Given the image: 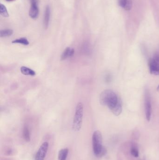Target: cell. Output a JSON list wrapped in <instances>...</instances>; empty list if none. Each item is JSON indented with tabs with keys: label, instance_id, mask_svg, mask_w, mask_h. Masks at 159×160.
Segmentation results:
<instances>
[{
	"label": "cell",
	"instance_id": "cell-1",
	"mask_svg": "<svg viewBox=\"0 0 159 160\" xmlns=\"http://www.w3.org/2000/svg\"><path fill=\"white\" fill-rule=\"evenodd\" d=\"M100 101L102 105L107 106L115 115L118 116L122 112L121 100L113 90L106 89L103 91L100 95Z\"/></svg>",
	"mask_w": 159,
	"mask_h": 160
},
{
	"label": "cell",
	"instance_id": "cell-2",
	"mask_svg": "<svg viewBox=\"0 0 159 160\" xmlns=\"http://www.w3.org/2000/svg\"><path fill=\"white\" fill-rule=\"evenodd\" d=\"M92 148L94 155L97 158H102L106 154V148L102 145V136L99 131L93 132L92 137Z\"/></svg>",
	"mask_w": 159,
	"mask_h": 160
},
{
	"label": "cell",
	"instance_id": "cell-3",
	"mask_svg": "<svg viewBox=\"0 0 159 160\" xmlns=\"http://www.w3.org/2000/svg\"><path fill=\"white\" fill-rule=\"evenodd\" d=\"M84 115V106L83 103L78 102L76 107L75 113L73 120L72 128L74 131H79L82 127Z\"/></svg>",
	"mask_w": 159,
	"mask_h": 160
},
{
	"label": "cell",
	"instance_id": "cell-4",
	"mask_svg": "<svg viewBox=\"0 0 159 160\" xmlns=\"http://www.w3.org/2000/svg\"><path fill=\"white\" fill-rule=\"evenodd\" d=\"M150 73L153 75H159V52H156L153 58L148 62Z\"/></svg>",
	"mask_w": 159,
	"mask_h": 160
},
{
	"label": "cell",
	"instance_id": "cell-5",
	"mask_svg": "<svg viewBox=\"0 0 159 160\" xmlns=\"http://www.w3.org/2000/svg\"><path fill=\"white\" fill-rule=\"evenodd\" d=\"M145 108L147 120L149 121L151 119L152 106L150 93L147 89H146L145 91Z\"/></svg>",
	"mask_w": 159,
	"mask_h": 160
},
{
	"label": "cell",
	"instance_id": "cell-6",
	"mask_svg": "<svg viewBox=\"0 0 159 160\" xmlns=\"http://www.w3.org/2000/svg\"><path fill=\"white\" fill-rule=\"evenodd\" d=\"M49 144L47 142L43 143L37 151L34 160H44L48 150Z\"/></svg>",
	"mask_w": 159,
	"mask_h": 160
},
{
	"label": "cell",
	"instance_id": "cell-7",
	"mask_svg": "<svg viewBox=\"0 0 159 160\" xmlns=\"http://www.w3.org/2000/svg\"><path fill=\"white\" fill-rule=\"evenodd\" d=\"M39 14L38 2L37 0H30V8L29 10V15L32 19H35Z\"/></svg>",
	"mask_w": 159,
	"mask_h": 160
},
{
	"label": "cell",
	"instance_id": "cell-8",
	"mask_svg": "<svg viewBox=\"0 0 159 160\" xmlns=\"http://www.w3.org/2000/svg\"><path fill=\"white\" fill-rule=\"evenodd\" d=\"M50 14L51 10L49 6L47 5L45 9L44 14V26L45 29H47L49 25L50 19Z\"/></svg>",
	"mask_w": 159,
	"mask_h": 160
},
{
	"label": "cell",
	"instance_id": "cell-9",
	"mask_svg": "<svg viewBox=\"0 0 159 160\" xmlns=\"http://www.w3.org/2000/svg\"><path fill=\"white\" fill-rule=\"evenodd\" d=\"M119 6L126 10H130L132 8V0H118Z\"/></svg>",
	"mask_w": 159,
	"mask_h": 160
},
{
	"label": "cell",
	"instance_id": "cell-10",
	"mask_svg": "<svg viewBox=\"0 0 159 160\" xmlns=\"http://www.w3.org/2000/svg\"><path fill=\"white\" fill-rule=\"evenodd\" d=\"M74 52L75 51L73 49L67 47L62 53L61 56V60L64 61L67 58L72 57L74 54Z\"/></svg>",
	"mask_w": 159,
	"mask_h": 160
},
{
	"label": "cell",
	"instance_id": "cell-11",
	"mask_svg": "<svg viewBox=\"0 0 159 160\" xmlns=\"http://www.w3.org/2000/svg\"><path fill=\"white\" fill-rule=\"evenodd\" d=\"M21 74L25 76H32V77H34L35 76V71H34L32 69L26 67L25 66H22L21 68Z\"/></svg>",
	"mask_w": 159,
	"mask_h": 160
},
{
	"label": "cell",
	"instance_id": "cell-12",
	"mask_svg": "<svg viewBox=\"0 0 159 160\" xmlns=\"http://www.w3.org/2000/svg\"><path fill=\"white\" fill-rule=\"evenodd\" d=\"M69 153V149L67 148L61 149L58 154V160H66Z\"/></svg>",
	"mask_w": 159,
	"mask_h": 160
},
{
	"label": "cell",
	"instance_id": "cell-13",
	"mask_svg": "<svg viewBox=\"0 0 159 160\" xmlns=\"http://www.w3.org/2000/svg\"><path fill=\"white\" fill-rule=\"evenodd\" d=\"M13 44H20L21 45H24V46H28L29 45V41L27 38H20L15 39L12 41Z\"/></svg>",
	"mask_w": 159,
	"mask_h": 160
},
{
	"label": "cell",
	"instance_id": "cell-14",
	"mask_svg": "<svg viewBox=\"0 0 159 160\" xmlns=\"http://www.w3.org/2000/svg\"><path fill=\"white\" fill-rule=\"evenodd\" d=\"M23 137L26 142H29L30 141V131L29 128L27 126H25L23 128Z\"/></svg>",
	"mask_w": 159,
	"mask_h": 160
},
{
	"label": "cell",
	"instance_id": "cell-15",
	"mask_svg": "<svg viewBox=\"0 0 159 160\" xmlns=\"http://www.w3.org/2000/svg\"><path fill=\"white\" fill-rule=\"evenodd\" d=\"M13 34V31L11 29L1 30L0 31V37L1 38L7 37L10 36Z\"/></svg>",
	"mask_w": 159,
	"mask_h": 160
},
{
	"label": "cell",
	"instance_id": "cell-16",
	"mask_svg": "<svg viewBox=\"0 0 159 160\" xmlns=\"http://www.w3.org/2000/svg\"><path fill=\"white\" fill-rule=\"evenodd\" d=\"M0 13H1V15L3 17H5V18H7V17H9V14H8L5 6L2 3L1 4Z\"/></svg>",
	"mask_w": 159,
	"mask_h": 160
},
{
	"label": "cell",
	"instance_id": "cell-17",
	"mask_svg": "<svg viewBox=\"0 0 159 160\" xmlns=\"http://www.w3.org/2000/svg\"><path fill=\"white\" fill-rule=\"evenodd\" d=\"M131 154L133 157L135 158H138L139 156V151L138 148L135 147H133L131 149Z\"/></svg>",
	"mask_w": 159,
	"mask_h": 160
},
{
	"label": "cell",
	"instance_id": "cell-18",
	"mask_svg": "<svg viewBox=\"0 0 159 160\" xmlns=\"http://www.w3.org/2000/svg\"><path fill=\"white\" fill-rule=\"evenodd\" d=\"M105 80L106 82H109L111 80V76L109 75H106V78H105Z\"/></svg>",
	"mask_w": 159,
	"mask_h": 160
},
{
	"label": "cell",
	"instance_id": "cell-19",
	"mask_svg": "<svg viewBox=\"0 0 159 160\" xmlns=\"http://www.w3.org/2000/svg\"><path fill=\"white\" fill-rule=\"evenodd\" d=\"M157 90L158 91H159V85L157 87Z\"/></svg>",
	"mask_w": 159,
	"mask_h": 160
},
{
	"label": "cell",
	"instance_id": "cell-20",
	"mask_svg": "<svg viewBox=\"0 0 159 160\" xmlns=\"http://www.w3.org/2000/svg\"><path fill=\"white\" fill-rule=\"evenodd\" d=\"M6 1H9V2H10V1H14V0H6Z\"/></svg>",
	"mask_w": 159,
	"mask_h": 160
}]
</instances>
